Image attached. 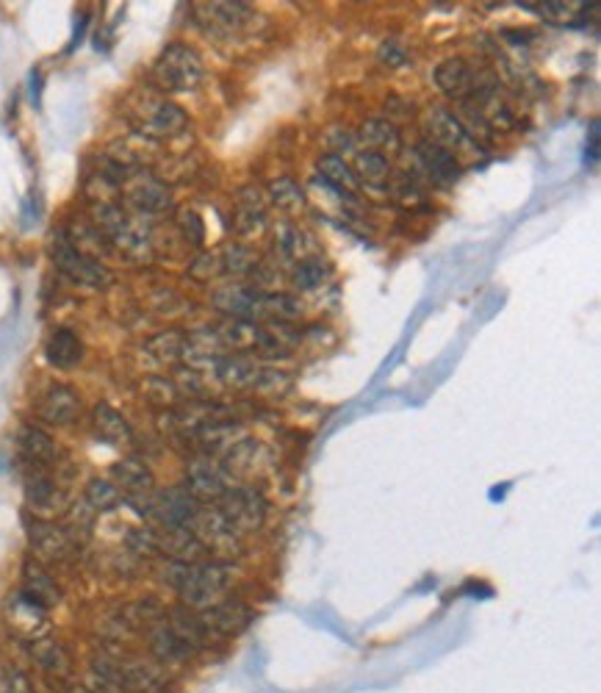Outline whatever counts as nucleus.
Instances as JSON below:
<instances>
[{
    "mask_svg": "<svg viewBox=\"0 0 601 693\" xmlns=\"http://www.w3.org/2000/svg\"><path fill=\"white\" fill-rule=\"evenodd\" d=\"M161 580L181 597V602L192 611H206L213 602L228 597L230 591V569L224 563L203 561V563H161Z\"/></svg>",
    "mask_w": 601,
    "mask_h": 693,
    "instance_id": "f257e3e1",
    "label": "nucleus"
},
{
    "mask_svg": "<svg viewBox=\"0 0 601 693\" xmlns=\"http://www.w3.org/2000/svg\"><path fill=\"white\" fill-rule=\"evenodd\" d=\"M89 220L106 236L112 250L128 255L130 262H148L153 255V228L150 220L128 211L119 203H92Z\"/></svg>",
    "mask_w": 601,
    "mask_h": 693,
    "instance_id": "f03ea898",
    "label": "nucleus"
},
{
    "mask_svg": "<svg viewBox=\"0 0 601 693\" xmlns=\"http://www.w3.org/2000/svg\"><path fill=\"white\" fill-rule=\"evenodd\" d=\"M119 197H123L125 208L145 220H153V217H164L172 211V192L159 175H153L150 170H130L128 175L119 184Z\"/></svg>",
    "mask_w": 601,
    "mask_h": 693,
    "instance_id": "7ed1b4c3",
    "label": "nucleus"
},
{
    "mask_svg": "<svg viewBox=\"0 0 601 693\" xmlns=\"http://www.w3.org/2000/svg\"><path fill=\"white\" fill-rule=\"evenodd\" d=\"M206 78V65L189 45H170L153 65V81L164 92H192Z\"/></svg>",
    "mask_w": 601,
    "mask_h": 693,
    "instance_id": "20e7f679",
    "label": "nucleus"
},
{
    "mask_svg": "<svg viewBox=\"0 0 601 693\" xmlns=\"http://www.w3.org/2000/svg\"><path fill=\"white\" fill-rule=\"evenodd\" d=\"M189 530L206 546L208 557H217V563L236 561V557L244 555L242 533L217 508H203Z\"/></svg>",
    "mask_w": 601,
    "mask_h": 693,
    "instance_id": "39448f33",
    "label": "nucleus"
},
{
    "mask_svg": "<svg viewBox=\"0 0 601 693\" xmlns=\"http://www.w3.org/2000/svg\"><path fill=\"white\" fill-rule=\"evenodd\" d=\"M213 508L228 519L239 533H255V530L264 528L266 513H269V503H266L264 494L255 486H230L222 497L213 503Z\"/></svg>",
    "mask_w": 601,
    "mask_h": 693,
    "instance_id": "423d86ee",
    "label": "nucleus"
},
{
    "mask_svg": "<svg viewBox=\"0 0 601 693\" xmlns=\"http://www.w3.org/2000/svg\"><path fill=\"white\" fill-rule=\"evenodd\" d=\"M222 342L224 350H236V353H255V356H286L289 347L277 342L275 333L269 331L266 325L253 320H224L222 325L213 327Z\"/></svg>",
    "mask_w": 601,
    "mask_h": 693,
    "instance_id": "0eeeda50",
    "label": "nucleus"
},
{
    "mask_svg": "<svg viewBox=\"0 0 601 693\" xmlns=\"http://www.w3.org/2000/svg\"><path fill=\"white\" fill-rule=\"evenodd\" d=\"M134 123L139 137L159 142V139H170L186 128V112L175 106L172 101H161V97H145L134 112Z\"/></svg>",
    "mask_w": 601,
    "mask_h": 693,
    "instance_id": "6e6552de",
    "label": "nucleus"
},
{
    "mask_svg": "<svg viewBox=\"0 0 601 693\" xmlns=\"http://www.w3.org/2000/svg\"><path fill=\"white\" fill-rule=\"evenodd\" d=\"M54 262L72 284L86 286V289H103V286L112 284V273L103 267L97 258H89L81 250H76L70 244V239L65 236V231L56 233L54 239Z\"/></svg>",
    "mask_w": 601,
    "mask_h": 693,
    "instance_id": "1a4fd4ad",
    "label": "nucleus"
},
{
    "mask_svg": "<svg viewBox=\"0 0 601 693\" xmlns=\"http://www.w3.org/2000/svg\"><path fill=\"white\" fill-rule=\"evenodd\" d=\"M23 492L28 508L34 510V516H42V519L67 510L65 488L59 486V481H56L50 469L23 463Z\"/></svg>",
    "mask_w": 601,
    "mask_h": 693,
    "instance_id": "9d476101",
    "label": "nucleus"
},
{
    "mask_svg": "<svg viewBox=\"0 0 601 693\" xmlns=\"http://www.w3.org/2000/svg\"><path fill=\"white\" fill-rule=\"evenodd\" d=\"M25 530H28L31 550H34V555L45 563L70 561L72 552H76L78 546V541L72 539L70 530L50 522V519H42V516L25 513Z\"/></svg>",
    "mask_w": 601,
    "mask_h": 693,
    "instance_id": "9b49d317",
    "label": "nucleus"
},
{
    "mask_svg": "<svg viewBox=\"0 0 601 693\" xmlns=\"http://www.w3.org/2000/svg\"><path fill=\"white\" fill-rule=\"evenodd\" d=\"M203 510V503H197L183 486L153 492L148 505V519H153L159 528H192L197 513Z\"/></svg>",
    "mask_w": 601,
    "mask_h": 693,
    "instance_id": "f8f14e48",
    "label": "nucleus"
},
{
    "mask_svg": "<svg viewBox=\"0 0 601 693\" xmlns=\"http://www.w3.org/2000/svg\"><path fill=\"white\" fill-rule=\"evenodd\" d=\"M195 18L208 34L222 36V39H233V36L250 31L247 25L255 20V12L247 3H228V0H217V3H197Z\"/></svg>",
    "mask_w": 601,
    "mask_h": 693,
    "instance_id": "ddd939ff",
    "label": "nucleus"
},
{
    "mask_svg": "<svg viewBox=\"0 0 601 693\" xmlns=\"http://www.w3.org/2000/svg\"><path fill=\"white\" fill-rule=\"evenodd\" d=\"M230 486H236V483H233V477L224 472V466L217 458L195 455L189 461V466H186L183 488H186L197 503H217Z\"/></svg>",
    "mask_w": 601,
    "mask_h": 693,
    "instance_id": "4468645a",
    "label": "nucleus"
},
{
    "mask_svg": "<svg viewBox=\"0 0 601 693\" xmlns=\"http://www.w3.org/2000/svg\"><path fill=\"white\" fill-rule=\"evenodd\" d=\"M219 463L224 466V472L236 481H247V477H261V474H269L271 466H275V452L266 444H261L258 439H250L244 436L242 441L230 447Z\"/></svg>",
    "mask_w": 601,
    "mask_h": 693,
    "instance_id": "2eb2a0df",
    "label": "nucleus"
},
{
    "mask_svg": "<svg viewBox=\"0 0 601 693\" xmlns=\"http://www.w3.org/2000/svg\"><path fill=\"white\" fill-rule=\"evenodd\" d=\"M425 131L427 142L438 145V148L447 150L454 159H458V153H474V150H479L477 139H472L466 134V125H460L458 114L447 112V108H430L427 112Z\"/></svg>",
    "mask_w": 601,
    "mask_h": 693,
    "instance_id": "dca6fc26",
    "label": "nucleus"
},
{
    "mask_svg": "<svg viewBox=\"0 0 601 693\" xmlns=\"http://www.w3.org/2000/svg\"><path fill=\"white\" fill-rule=\"evenodd\" d=\"M117 669L123 677L125 688L130 693H166L170 691V674L161 663L153 658H142V655H128L119 649L117 652Z\"/></svg>",
    "mask_w": 601,
    "mask_h": 693,
    "instance_id": "f3484780",
    "label": "nucleus"
},
{
    "mask_svg": "<svg viewBox=\"0 0 601 693\" xmlns=\"http://www.w3.org/2000/svg\"><path fill=\"white\" fill-rule=\"evenodd\" d=\"M261 297H264V291L255 289V286L224 284V286H219V289L211 291V305L217 311H222V314H228L230 320L258 322Z\"/></svg>",
    "mask_w": 601,
    "mask_h": 693,
    "instance_id": "a211bd4d",
    "label": "nucleus"
},
{
    "mask_svg": "<svg viewBox=\"0 0 601 693\" xmlns=\"http://www.w3.org/2000/svg\"><path fill=\"white\" fill-rule=\"evenodd\" d=\"M145 640H148L150 658H153L155 663L164 666V669H170V666L189 663V660L195 658V652H192L189 646L177 638V633L170 627L166 619L150 624V627L145 630Z\"/></svg>",
    "mask_w": 601,
    "mask_h": 693,
    "instance_id": "6ab92c4d",
    "label": "nucleus"
},
{
    "mask_svg": "<svg viewBox=\"0 0 601 693\" xmlns=\"http://www.w3.org/2000/svg\"><path fill=\"white\" fill-rule=\"evenodd\" d=\"M7 622L23 640H36L48 635V611L31 602L25 593H14L7 602Z\"/></svg>",
    "mask_w": 601,
    "mask_h": 693,
    "instance_id": "aec40b11",
    "label": "nucleus"
},
{
    "mask_svg": "<svg viewBox=\"0 0 601 693\" xmlns=\"http://www.w3.org/2000/svg\"><path fill=\"white\" fill-rule=\"evenodd\" d=\"M197 613H200L203 622L208 624V630H211L217 638H228V635L242 633V630L250 624V619H253L247 602H242V599H236V597L219 599V602H213L211 608L197 611Z\"/></svg>",
    "mask_w": 601,
    "mask_h": 693,
    "instance_id": "412c9836",
    "label": "nucleus"
},
{
    "mask_svg": "<svg viewBox=\"0 0 601 693\" xmlns=\"http://www.w3.org/2000/svg\"><path fill=\"white\" fill-rule=\"evenodd\" d=\"M83 403H81V394L70 385H54L48 392L42 394L39 403H36V414H39L42 421H48V425L56 427H65L78 421L81 416Z\"/></svg>",
    "mask_w": 601,
    "mask_h": 693,
    "instance_id": "4be33fe9",
    "label": "nucleus"
},
{
    "mask_svg": "<svg viewBox=\"0 0 601 693\" xmlns=\"http://www.w3.org/2000/svg\"><path fill=\"white\" fill-rule=\"evenodd\" d=\"M155 541H159V555H164L166 561L177 563H203L211 561L206 552V546L197 541V535L189 528H153Z\"/></svg>",
    "mask_w": 601,
    "mask_h": 693,
    "instance_id": "5701e85b",
    "label": "nucleus"
},
{
    "mask_svg": "<svg viewBox=\"0 0 601 693\" xmlns=\"http://www.w3.org/2000/svg\"><path fill=\"white\" fill-rule=\"evenodd\" d=\"M166 622H170V627L175 630L177 638L183 640V644L189 646L192 652H206V649H211L213 644H217V635L208 630V624L203 622V616L197 611H192V608H186V604H181V608H172V611H166Z\"/></svg>",
    "mask_w": 601,
    "mask_h": 693,
    "instance_id": "b1692460",
    "label": "nucleus"
},
{
    "mask_svg": "<svg viewBox=\"0 0 601 693\" xmlns=\"http://www.w3.org/2000/svg\"><path fill=\"white\" fill-rule=\"evenodd\" d=\"M269 242L275 255H280L284 262H305V258H313L319 250L316 239L305 231V228H297L291 222H277L269 233Z\"/></svg>",
    "mask_w": 601,
    "mask_h": 693,
    "instance_id": "393cba45",
    "label": "nucleus"
},
{
    "mask_svg": "<svg viewBox=\"0 0 601 693\" xmlns=\"http://www.w3.org/2000/svg\"><path fill=\"white\" fill-rule=\"evenodd\" d=\"M28 658L50 680H70L72 677V658L67 652V646L61 640L50 638V635L31 640Z\"/></svg>",
    "mask_w": 601,
    "mask_h": 693,
    "instance_id": "a878e982",
    "label": "nucleus"
},
{
    "mask_svg": "<svg viewBox=\"0 0 601 693\" xmlns=\"http://www.w3.org/2000/svg\"><path fill=\"white\" fill-rule=\"evenodd\" d=\"M92 430H95V436L103 444L114 447V450H130L134 447V430H130L128 419L108 403L95 405V411H92Z\"/></svg>",
    "mask_w": 601,
    "mask_h": 693,
    "instance_id": "bb28decb",
    "label": "nucleus"
},
{
    "mask_svg": "<svg viewBox=\"0 0 601 693\" xmlns=\"http://www.w3.org/2000/svg\"><path fill=\"white\" fill-rule=\"evenodd\" d=\"M18 450L23 463H31V466H45L54 469L59 463V444L50 439L48 432L42 427L25 425L20 427L18 432Z\"/></svg>",
    "mask_w": 601,
    "mask_h": 693,
    "instance_id": "cd10ccee",
    "label": "nucleus"
},
{
    "mask_svg": "<svg viewBox=\"0 0 601 693\" xmlns=\"http://www.w3.org/2000/svg\"><path fill=\"white\" fill-rule=\"evenodd\" d=\"M112 483L125 492V499H136V497H148V494L155 492V481L153 472L148 469V463H142L139 458H125V461L114 463L112 466Z\"/></svg>",
    "mask_w": 601,
    "mask_h": 693,
    "instance_id": "c85d7f7f",
    "label": "nucleus"
},
{
    "mask_svg": "<svg viewBox=\"0 0 601 693\" xmlns=\"http://www.w3.org/2000/svg\"><path fill=\"white\" fill-rule=\"evenodd\" d=\"M413 159H416V166L425 172L427 178L436 181V184H441V186L454 184V178L460 175L458 159L449 155L447 150L438 148V145L427 142V139L413 148Z\"/></svg>",
    "mask_w": 601,
    "mask_h": 693,
    "instance_id": "c756f323",
    "label": "nucleus"
},
{
    "mask_svg": "<svg viewBox=\"0 0 601 693\" xmlns=\"http://www.w3.org/2000/svg\"><path fill=\"white\" fill-rule=\"evenodd\" d=\"M261 369L255 361H250V358H239V356H222L219 358V363L213 367L211 378H217L219 383L228 385V389H233V392H255V385H258V378H261Z\"/></svg>",
    "mask_w": 601,
    "mask_h": 693,
    "instance_id": "7c9ffc66",
    "label": "nucleus"
},
{
    "mask_svg": "<svg viewBox=\"0 0 601 693\" xmlns=\"http://www.w3.org/2000/svg\"><path fill=\"white\" fill-rule=\"evenodd\" d=\"M25 597L31 599V602H36L39 608H45V611H50V608H56V604L61 602V588L59 582L54 580V577L48 575V569L42 566V563L36 561H28L25 563V569H23V591Z\"/></svg>",
    "mask_w": 601,
    "mask_h": 693,
    "instance_id": "2f4dec72",
    "label": "nucleus"
},
{
    "mask_svg": "<svg viewBox=\"0 0 601 693\" xmlns=\"http://www.w3.org/2000/svg\"><path fill=\"white\" fill-rule=\"evenodd\" d=\"M45 358H48L50 367L61 369V372L76 369L83 361V344L78 333L70 331V327H56L48 342H45Z\"/></svg>",
    "mask_w": 601,
    "mask_h": 693,
    "instance_id": "473e14b6",
    "label": "nucleus"
},
{
    "mask_svg": "<svg viewBox=\"0 0 601 693\" xmlns=\"http://www.w3.org/2000/svg\"><path fill=\"white\" fill-rule=\"evenodd\" d=\"M474 67L466 59H447L436 67L438 90L447 92L454 101H466L474 90Z\"/></svg>",
    "mask_w": 601,
    "mask_h": 693,
    "instance_id": "72a5a7b5",
    "label": "nucleus"
},
{
    "mask_svg": "<svg viewBox=\"0 0 601 693\" xmlns=\"http://www.w3.org/2000/svg\"><path fill=\"white\" fill-rule=\"evenodd\" d=\"M358 142L366 145V150H372V153H396L402 148V137H400V128H396L391 119H366L363 125L358 128Z\"/></svg>",
    "mask_w": 601,
    "mask_h": 693,
    "instance_id": "f704fd0d",
    "label": "nucleus"
},
{
    "mask_svg": "<svg viewBox=\"0 0 601 693\" xmlns=\"http://www.w3.org/2000/svg\"><path fill=\"white\" fill-rule=\"evenodd\" d=\"M266 222V195L258 189H244L239 195V206H236V220H233V228H236L239 236H253L264 228Z\"/></svg>",
    "mask_w": 601,
    "mask_h": 693,
    "instance_id": "c9c22d12",
    "label": "nucleus"
},
{
    "mask_svg": "<svg viewBox=\"0 0 601 693\" xmlns=\"http://www.w3.org/2000/svg\"><path fill=\"white\" fill-rule=\"evenodd\" d=\"M65 236L70 239L72 247L81 250V253L89 255V258H97V255L112 250V244L106 242V236L97 231V226L89 220V217H78V220H72V228H67ZM97 262H101V258H97Z\"/></svg>",
    "mask_w": 601,
    "mask_h": 693,
    "instance_id": "e433bc0d",
    "label": "nucleus"
},
{
    "mask_svg": "<svg viewBox=\"0 0 601 693\" xmlns=\"http://www.w3.org/2000/svg\"><path fill=\"white\" fill-rule=\"evenodd\" d=\"M183 342H186V333L181 331H164L155 333L153 338L145 342V356L153 363L164 367V363H175L183 358Z\"/></svg>",
    "mask_w": 601,
    "mask_h": 693,
    "instance_id": "4c0bfd02",
    "label": "nucleus"
},
{
    "mask_svg": "<svg viewBox=\"0 0 601 693\" xmlns=\"http://www.w3.org/2000/svg\"><path fill=\"white\" fill-rule=\"evenodd\" d=\"M316 170H319V175H322V178H325L331 186H336L342 195H349V192H355L360 186L358 178H355L352 166L347 164V159H338V155L325 153L316 161Z\"/></svg>",
    "mask_w": 601,
    "mask_h": 693,
    "instance_id": "58836bf2",
    "label": "nucleus"
},
{
    "mask_svg": "<svg viewBox=\"0 0 601 693\" xmlns=\"http://www.w3.org/2000/svg\"><path fill=\"white\" fill-rule=\"evenodd\" d=\"M352 172L358 184H385L391 175V161L389 155L372 153V150H363V153H355L352 161Z\"/></svg>",
    "mask_w": 601,
    "mask_h": 693,
    "instance_id": "ea45409f",
    "label": "nucleus"
},
{
    "mask_svg": "<svg viewBox=\"0 0 601 693\" xmlns=\"http://www.w3.org/2000/svg\"><path fill=\"white\" fill-rule=\"evenodd\" d=\"M300 316V302L291 294H280V291H264L261 297V311L258 320L269 322H291Z\"/></svg>",
    "mask_w": 601,
    "mask_h": 693,
    "instance_id": "a19ab883",
    "label": "nucleus"
},
{
    "mask_svg": "<svg viewBox=\"0 0 601 693\" xmlns=\"http://www.w3.org/2000/svg\"><path fill=\"white\" fill-rule=\"evenodd\" d=\"M142 394L150 405H155V408L161 411H170L175 408V405H181V394H177L175 389V380L159 378V374L142 380Z\"/></svg>",
    "mask_w": 601,
    "mask_h": 693,
    "instance_id": "79ce46f5",
    "label": "nucleus"
},
{
    "mask_svg": "<svg viewBox=\"0 0 601 693\" xmlns=\"http://www.w3.org/2000/svg\"><path fill=\"white\" fill-rule=\"evenodd\" d=\"M83 503L95 510V513H106V510H114L123 503V492L112 481L95 477V481H89L86 492H83Z\"/></svg>",
    "mask_w": 601,
    "mask_h": 693,
    "instance_id": "37998d69",
    "label": "nucleus"
},
{
    "mask_svg": "<svg viewBox=\"0 0 601 693\" xmlns=\"http://www.w3.org/2000/svg\"><path fill=\"white\" fill-rule=\"evenodd\" d=\"M269 200L271 206H277L280 211H300L305 206V192L300 189V184L291 178H275L269 184Z\"/></svg>",
    "mask_w": 601,
    "mask_h": 693,
    "instance_id": "c03bdc74",
    "label": "nucleus"
},
{
    "mask_svg": "<svg viewBox=\"0 0 601 693\" xmlns=\"http://www.w3.org/2000/svg\"><path fill=\"white\" fill-rule=\"evenodd\" d=\"M327 275H331V267H327V264L322 262L319 255H313V258H305V262L294 264L291 284H294L297 289L308 291V289H316V286L325 284Z\"/></svg>",
    "mask_w": 601,
    "mask_h": 693,
    "instance_id": "a18cd8bd",
    "label": "nucleus"
},
{
    "mask_svg": "<svg viewBox=\"0 0 601 693\" xmlns=\"http://www.w3.org/2000/svg\"><path fill=\"white\" fill-rule=\"evenodd\" d=\"M177 233L189 247H203V242H206V222H203V217L195 208L186 206L177 211Z\"/></svg>",
    "mask_w": 601,
    "mask_h": 693,
    "instance_id": "49530a36",
    "label": "nucleus"
},
{
    "mask_svg": "<svg viewBox=\"0 0 601 693\" xmlns=\"http://www.w3.org/2000/svg\"><path fill=\"white\" fill-rule=\"evenodd\" d=\"M125 546L134 557L139 561H150V557L159 555V541H155V530L153 528H134L128 530V539H125Z\"/></svg>",
    "mask_w": 601,
    "mask_h": 693,
    "instance_id": "de8ad7c7",
    "label": "nucleus"
},
{
    "mask_svg": "<svg viewBox=\"0 0 601 693\" xmlns=\"http://www.w3.org/2000/svg\"><path fill=\"white\" fill-rule=\"evenodd\" d=\"M255 392L264 394V397H284L291 392V378L286 372H277V369H261L258 385Z\"/></svg>",
    "mask_w": 601,
    "mask_h": 693,
    "instance_id": "09e8293b",
    "label": "nucleus"
},
{
    "mask_svg": "<svg viewBox=\"0 0 601 693\" xmlns=\"http://www.w3.org/2000/svg\"><path fill=\"white\" fill-rule=\"evenodd\" d=\"M355 142L358 139L347 131V128H333V131L325 134V148L331 155H338V159H347V155L355 153Z\"/></svg>",
    "mask_w": 601,
    "mask_h": 693,
    "instance_id": "8fccbe9b",
    "label": "nucleus"
},
{
    "mask_svg": "<svg viewBox=\"0 0 601 693\" xmlns=\"http://www.w3.org/2000/svg\"><path fill=\"white\" fill-rule=\"evenodd\" d=\"M3 685H7V693H36L34 680L20 666H7L3 669Z\"/></svg>",
    "mask_w": 601,
    "mask_h": 693,
    "instance_id": "3c124183",
    "label": "nucleus"
},
{
    "mask_svg": "<svg viewBox=\"0 0 601 693\" xmlns=\"http://www.w3.org/2000/svg\"><path fill=\"white\" fill-rule=\"evenodd\" d=\"M405 59H407L405 48L396 45V42H383V45H380V61H383L385 67H400V65H405Z\"/></svg>",
    "mask_w": 601,
    "mask_h": 693,
    "instance_id": "603ef678",
    "label": "nucleus"
}]
</instances>
